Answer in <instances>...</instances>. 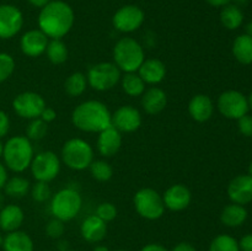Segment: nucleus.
I'll list each match as a JSON object with an SVG mask.
<instances>
[{"label": "nucleus", "mask_w": 252, "mask_h": 251, "mask_svg": "<svg viewBox=\"0 0 252 251\" xmlns=\"http://www.w3.org/2000/svg\"><path fill=\"white\" fill-rule=\"evenodd\" d=\"M75 21L74 10L63 0H51L38 15V27L48 38L62 39Z\"/></svg>", "instance_id": "nucleus-1"}, {"label": "nucleus", "mask_w": 252, "mask_h": 251, "mask_svg": "<svg viewBox=\"0 0 252 251\" xmlns=\"http://www.w3.org/2000/svg\"><path fill=\"white\" fill-rule=\"evenodd\" d=\"M71 122L83 132L100 133L112 126V113L101 101L88 100L74 108Z\"/></svg>", "instance_id": "nucleus-2"}, {"label": "nucleus", "mask_w": 252, "mask_h": 251, "mask_svg": "<svg viewBox=\"0 0 252 251\" xmlns=\"http://www.w3.org/2000/svg\"><path fill=\"white\" fill-rule=\"evenodd\" d=\"M33 147L26 135H15L4 144L5 166L14 172H24L31 166L33 159Z\"/></svg>", "instance_id": "nucleus-3"}, {"label": "nucleus", "mask_w": 252, "mask_h": 251, "mask_svg": "<svg viewBox=\"0 0 252 251\" xmlns=\"http://www.w3.org/2000/svg\"><path fill=\"white\" fill-rule=\"evenodd\" d=\"M113 61L121 71L134 73L145 61L144 49L132 37H123L113 47Z\"/></svg>", "instance_id": "nucleus-4"}, {"label": "nucleus", "mask_w": 252, "mask_h": 251, "mask_svg": "<svg viewBox=\"0 0 252 251\" xmlns=\"http://www.w3.org/2000/svg\"><path fill=\"white\" fill-rule=\"evenodd\" d=\"M62 160L69 169L81 171L94 161V149L86 140L71 138L62 148Z\"/></svg>", "instance_id": "nucleus-5"}, {"label": "nucleus", "mask_w": 252, "mask_h": 251, "mask_svg": "<svg viewBox=\"0 0 252 251\" xmlns=\"http://www.w3.org/2000/svg\"><path fill=\"white\" fill-rule=\"evenodd\" d=\"M83 206V199L76 189L63 188L57 192L51 202V212L54 218L69 221L75 218Z\"/></svg>", "instance_id": "nucleus-6"}, {"label": "nucleus", "mask_w": 252, "mask_h": 251, "mask_svg": "<svg viewBox=\"0 0 252 251\" xmlns=\"http://www.w3.org/2000/svg\"><path fill=\"white\" fill-rule=\"evenodd\" d=\"M137 213L148 220H157L161 218L165 212L162 196L154 188H142L134 194L133 198Z\"/></svg>", "instance_id": "nucleus-7"}, {"label": "nucleus", "mask_w": 252, "mask_h": 251, "mask_svg": "<svg viewBox=\"0 0 252 251\" xmlns=\"http://www.w3.org/2000/svg\"><path fill=\"white\" fill-rule=\"evenodd\" d=\"M121 70L115 63L102 62L91 66L88 71V84L97 91H107L115 88L121 80Z\"/></svg>", "instance_id": "nucleus-8"}, {"label": "nucleus", "mask_w": 252, "mask_h": 251, "mask_svg": "<svg viewBox=\"0 0 252 251\" xmlns=\"http://www.w3.org/2000/svg\"><path fill=\"white\" fill-rule=\"evenodd\" d=\"M30 167L36 181L51 182L61 171V159L54 152L46 150L33 157Z\"/></svg>", "instance_id": "nucleus-9"}, {"label": "nucleus", "mask_w": 252, "mask_h": 251, "mask_svg": "<svg viewBox=\"0 0 252 251\" xmlns=\"http://www.w3.org/2000/svg\"><path fill=\"white\" fill-rule=\"evenodd\" d=\"M12 108L15 113L21 118L34 120L41 117V113L46 108V101L39 94L33 91H25L14 98Z\"/></svg>", "instance_id": "nucleus-10"}, {"label": "nucleus", "mask_w": 252, "mask_h": 251, "mask_svg": "<svg viewBox=\"0 0 252 251\" xmlns=\"http://www.w3.org/2000/svg\"><path fill=\"white\" fill-rule=\"evenodd\" d=\"M219 112L230 120H239L249 111V102L245 95L235 90H228L221 94L217 102Z\"/></svg>", "instance_id": "nucleus-11"}, {"label": "nucleus", "mask_w": 252, "mask_h": 251, "mask_svg": "<svg viewBox=\"0 0 252 251\" xmlns=\"http://www.w3.org/2000/svg\"><path fill=\"white\" fill-rule=\"evenodd\" d=\"M145 19L144 11L137 5H125L115 12L112 24L117 31L123 33L134 32L143 25Z\"/></svg>", "instance_id": "nucleus-12"}, {"label": "nucleus", "mask_w": 252, "mask_h": 251, "mask_svg": "<svg viewBox=\"0 0 252 251\" xmlns=\"http://www.w3.org/2000/svg\"><path fill=\"white\" fill-rule=\"evenodd\" d=\"M24 26V15L14 5H0V38L9 39L16 36Z\"/></svg>", "instance_id": "nucleus-13"}, {"label": "nucleus", "mask_w": 252, "mask_h": 251, "mask_svg": "<svg viewBox=\"0 0 252 251\" xmlns=\"http://www.w3.org/2000/svg\"><path fill=\"white\" fill-rule=\"evenodd\" d=\"M112 126L121 133L135 132L142 126V115L133 106H121L112 115Z\"/></svg>", "instance_id": "nucleus-14"}, {"label": "nucleus", "mask_w": 252, "mask_h": 251, "mask_svg": "<svg viewBox=\"0 0 252 251\" xmlns=\"http://www.w3.org/2000/svg\"><path fill=\"white\" fill-rule=\"evenodd\" d=\"M49 38L41 30H30L22 34L20 39V47L25 56L37 58L46 52Z\"/></svg>", "instance_id": "nucleus-15"}, {"label": "nucleus", "mask_w": 252, "mask_h": 251, "mask_svg": "<svg viewBox=\"0 0 252 251\" xmlns=\"http://www.w3.org/2000/svg\"><path fill=\"white\" fill-rule=\"evenodd\" d=\"M165 208L172 212H180L186 209L192 201V194L189 187L182 184L170 186L162 196Z\"/></svg>", "instance_id": "nucleus-16"}, {"label": "nucleus", "mask_w": 252, "mask_h": 251, "mask_svg": "<svg viewBox=\"0 0 252 251\" xmlns=\"http://www.w3.org/2000/svg\"><path fill=\"white\" fill-rule=\"evenodd\" d=\"M98 153L102 157H110L117 154L122 147V135L118 129L113 126H110L106 129L98 133L97 142H96Z\"/></svg>", "instance_id": "nucleus-17"}, {"label": "nucleus", "mask_w": 252, "mask_h": 251, "mask_svg": "<svg viewBox=\"0 0 252 251\" xmlns=\"http://www.w3.org/2000/svg\"><path fill=\"white\" fill-rule=\"evenodd\" d=\"M229 198L236 204H246L252 201V177L250 175H239L231 180L228 187Z\"/></svg>", "instance_id": "nucleus-18"}, {"label": "nucleus", "mask_w": 252, "mask_h": 251, "mask_svg": "<svg viewBox=\"0 0 252 251\" xmlns=\"http://www.w3.org/2000/svg\"><path fill=\"white\" fill-rule=\"evenodd\" d=\"M189 116L196 122H207L213 116L214 105L212 98L204 94H197L189 100Z\"/></svg>", "instance_id": "nucleus-19"}, {"label": "nucleus", "mask_w": 252, "mask_h": 251, "mask_svg": "<svg viewBox=\"0 0 252 251\" xmlns=\"http://www.w3.org/2000/svg\"><path fill=\"white\" fill-rule=\"evenodd\" d=\"M80 233L84 240H86L88 243H100L107 234V224L102 219L98 218L96 214L89 216L88 218L84 219L83 224H81Z\"/></svg>", "instance_id": "nucleus-20"}, {"label": "nucleus", "mask_w": 252, "mask_h": 251, "mask_svg": "<svg viewBox=\"0 0 252 251\" xmlns=\"http://www.w3.org/2000/svg\"><path fill=\"white\" fill-rule=\"evenodd\" d=\"M138 74L145 84L157 85V84L161 83L166 76V66L160 59H145L138 69Z\"/></svg>", "instance_id": "nucleus-21"}, {"label": "nucleus", "mask_w": 252, "mask_h": 251, "mask_svg": "<svg viewBox=\"0 0 252 251\" xmlns=\"http://www.w3.org/2000/svg\"><path fill=\"white\" fill-rule=\"evenodd\" d=\"M167 105V95L162 89L150 88L144 91L142 95V106L143 110L148 115H158L165 110Z\"/></svg>", "instance_id": "nucleus-22"}, {"label": "nucleus", "mask_w": 252, "mask_h": 251, "mask_svg": "<svg viewBox=\"0 0 252 251\" xmlns=\"http://www.w3.org/2000/svg\"><path fill=\"white\" fill-rule=\"evenodd\" d=\"M24 219V211L16 204H7L0 209V229L6 233L19 230Z\"/></svg>", "instance_id": "nucleus-23"}, {"label": "nucleus", "mask_w": 252, "mask_h": 251, "mask_svg": "<svg viewBox=\"0 0 252 251\" xmlns=\"http://www.w3.org/2000/svg\"><path fill=\"white\" fill-rule=\"evenodd\" d=\"M2 249L4 251H33V241L25 231L15 230L5 236Z\"/></svg>", "instance_id": "nucleus-24"}, {"label": "nucleus", "mask_w": 252, "mask_h": 251, "mask_svg": "<svg viewBox=\"0 0 252 251\" xmlns=\"http://www.w3.org/2000/svg\"><path fill=\"white\" fill-rule=\"evenodd\" d=\"M248 218V211L244 208L241 204H229L223 209L220 214V220L224 225L235 228L244 224V221Z\"/></svg>", "instance_id": "nucleus-25"}, {"label": "nucleus", "mask_w": 252, "mask_h": 251, "mask_svg": "<svg viewBox=\"0 0 252 251\" xmlns=\"http://www.w3.org/2000/svg\"><path fill=\"white\" fill-rule=\"evenodd\" d=\"M233 53L236 61L241 64L252 63V37L249 34H240L233 43Z\"/></svg>", "instance_id": "nucleus-26"}, {"label": "nucleus", "mask_w": 252, "mask_h": 251, "mask_svg": "<svg viewBox=\"0 0 252 251\" xmlns=\"http://www.w3.org/2000/svg\"><path fill=\"white\" fill-rule=\"evenodd\" d=\"M244 21V14L240 7L235 4H228L223 6L220 11V22L228 30H236Z\"/></svg>", "instance_id": "nucleus-27"}, {"label": "nucleus", "mask_w": 252, "mask_h": 251, "mask_svg": "<svg viewBox=\"0 0 252 251\" xmlns=\"http://www.w3.org/2000/svg\"><path fill=\"white\" fill-rule=\"evenodd\" d=\"M121 83H122V89L128 96H142L145 91V83L137 71L134 73H126L125 75L121 78Z\"/></svg>", "instance_id": "nucleus-28"}, {"label": "nucleus", "mask_w": 252, "mask_h": 251, "mask_svg": "<svg viewBox=\"0 0 252 251\" xmlns=\"http://www.w3.org/2000/svg\"><path fill=\"white\" fill-rule=\"evenodd\" d=\"M44 53L47 54V58L49 62L56 65H61V64L65 63L68 59V48L66 44L64 43L62 39H51L47 44V48Z\"/></svg>", "instance_id": "nucleus-29"}, {"label": "nucleus", "mask_w": 252, "mask_h": 251, "mask_svg": "<svg viewBox=\"0 0 252 251\" xmlns=\"http://www.w3.org/2000/svg\"><path fill=\"white\" fill-rule=\"evenodd\" d=\"M86 86H88V79H86L85 74L80 73V71H75V73L70 74L66 78L65 83H64L65 93L70 97L83 95L86 90Z\"/></svg>", "instance_id": "nucleus-30"}, {"label": "nucleus", "mask_w": 252, "mask_h": 251, "mask_svg": "<svg viewBox=\"0 0 252 251\" xmlns=\"http://www.w3.org/2000/svg\"><path fill=\"white\" fill-rule=\"evenodd\" d=\"M30 189L29 180L22 176H14L11 179H7L6 184L4 186V191L7 196L12 198H21L26 196Z\"/></svg>", "instance_id": "nucleus-31"}, {"label": "nucleus", "mask_w": 252, "mask_h": 251, "mask_svg": "<svg viewBox=\"0 0 252 251\" xmlns=\"http://www.w3.org/2000/svg\"><path fill=\"white\" fill-rule=\"evenodd\" d=\"M209 251H240L235 238L226 234L216 236L209 245Z\"/></svg>", "instance_id": "nucleus-32"}, {"label": "nucleus", "mask_w": 252, "mask_h": 251, "mask_svg": "<svg viewBox=\"0 0 252 251\" xmlns=\"http://www.w3.org/2000/svg\"><path fill=\"white\" fill-rule=\"evenodd\" d=\"M89 167L94 179L100 182L108 181L113 176L112 166L105 160H94Z\"/></svg>", "instance_id": "nucleus-33"}, {"label": "nucleus", "mask_w": 252, "mask_h": 251, "mask_svg": "<svg viewBox=\"0 0 252 251\" xmlns=\"http://www.w3.org/2000/svg\"><path fill=\"white\" fill-rule=\"evenodd\" d=\"M48 132V123L44 122L41 118L31 120L26 128V137L30 140H41Z\"/></svg>", "instance_id": "nucleus-34"}, {"label": "nucleus", "mask_w": 252, "mask_h": 251, "mask_svg": "<svg viewBox=\"0 0 252 251\" xmlns=\"http://www.w3.org/2000/svg\"><path fill=\"white\" fill-rule=\"evenodd\" d=\"M15 70V61L9 53L0 52V83H4L5 80L12 75Z\"/></svg>", "instance_id": "nucleus-35"}, {"label": "nucleus", "mask_w": 252, "mask_h": 251, "mask_svg": "<svg viewBox=\"0 0 252 251\" xmlns=\"http://www.w3.org/2000/svg\"><path fill=\"white\" fill-rule=\"evenodd\" d=\"M31 194L33 201L39 202V203H43V202L48 201L52 196L51 187H49L48 182L43 181H36V184L32 186Z\"/></svg>", "instance_id": "nucleus-36"}, {"label": "nucleus", "mask_w": 252, "mask_h": 251, "mask_svg": "<svg viewBox=\"0 0 252 251\" xmlns=\"http://www.w3.org/2000/svg\"><path fill=\"white\" fill-rule=\"evenodd\" d=\"M96 216L102 219L105 223H108L117 217V208L115 207V204L110 203V202H103V203L98 204V207L96 208Z\"/></svg>", "instance_id": "nucleus-37"}, {"label": "nucleus", "mask_w": 252, "mask_h": 251, "mask_svg": "<svg viewBox=\"0 0 252 251\" xmlns=\"http://www.w3.org/2000/svg\"><path fill=\"white\" fill-rule=\"evenodd\" d=\"M65 231V225L64 221L61 219L53 218L47 223L46 234L52 239H61Z\"/></svg>", "instance_id": "nucleus-38"}, {"label": "nucleus", "mask_w": 252, "mask_h": 251, "mask_svg": "<svg viewBox=\"0 0 252 251\" xmlns=\"http://www.w3.org/2000/svg\"><path fill=\"white\" fill-rule=\"evenodd\" d=\"M238 127L241 134H244L245 137H252V116H249L246 113L245 116L239 118Z\"/></svg>", "instance_id": "nucleus-39"}, {"label": "nucleus", "mask_w": 252, "mask_h": 251, "mask_svg": "<svg viewBox=\"0 0 252 251\" xmlns=\"http://www.w3.org/2000/svg\"><path fill=\"white\" fill-rule=\"evenodd\" d=\"M10 129V118L6 112L0 110V139L7 134Z\"/></svg>", "instance_id": "nucleus-40"}, {"label": "nucleus", "mask_w": 252, "mask_h": 251, "mask_svg": "<svg viewBox=\"0 0 252 251\" xmlns=\"http://www.w3.org/2000/svg\"><path fill=\"white\" fill-rule=\"evenodd\" d=\"M39 118H41V120H43L46 123L53 122V121L57 118L56 110H54V108H52V107H47V106H46V108H44L43 112L41 113V117H39Z\"/></svg>", "instance_id": "nucleus-41"}, {"label": "nucleus", "mask_w": 252, "mask_h": 251, "mask_svg": "<svg viewBox=\"0 0 252 251\" xmlns=\"http://www.w3.org/2000/svg\"><path fill=\"white\" fill-rule=\"evenodd\" d=\"M239 249L240 251H252V234L243 236L239 241Z\"/></svg>", "instance_id": "nucleus-42"}, {"label": "nucleus", "mask_w": 252, "mask_h": 251, "mask_svg": "<svg viewBox=\"0 0 252 251\" xmlns=\"http://www.w3.org/2000/svg\"><path fill=\"white\" fill-rule=\"evenodd\" d=\"M171 251H196V248L192 244L184 241V243H179L177 245H175Z\"/></svg>", "instance_id": "nucleus-43"}, {"label": "nucleus", "mask_w": 252, "mask_h": 251, "mask_svg": "<svg viewBox=\"0 0 252 251\" xmlns=\"http://www.w3.org/2000/svg\"><path fill=\"white\" fill-rule=\"evenodd\" d=\"M140 251H167L166 248H164L162 245H160V244H148V245L143 246L142 249H140Z\"/></svg>", "instance_id": "nucleus-44"}, {"label": "nucleus", "mask_w": 252, "mask_h": 251, "mask_svg": "<svg viewBox=\"0 0 252 251\" xmlns=\"http://www.w3.org/2000/svg\"><path fill=\"white\" fill-rule=\"evenodd\" d=\"M6 181H7L6 167H5V165H2L1 162H0V189L4 188Z\"/></svg>", "instance_id": "nucleus-45"}, {"label": "nucleus", "mask_w": 252, "mask_h": 251, "mask_svg": "<svg viewBox=\"0 0 252 251\" xmlns=\"http://www.w3.org/2000/svg\"><path fill=\"white\" fill-rule=\"evenodd\" d=\"M206 1L208 2L209 5H212V6L223 7V6H225V5L230 4L231 0H206Z\"/></svg>", "instance_id": "nucleus-46"}, {"label": "nucleus", "mask_w": 252, "mask_h": 251, "mask_svg": "<svg viewBox=\"0 0 252 251\" xmlns=\"http://www.w3.org/2000/svg\"><path fill=\"white\" fill-rule=\"evenodd\" d=\"M27 1H29L30 4L32 5V6L39 7V9H42V7L46 6V5L48 4L51 0H27Z\"/></svg>", "instance_id": "nucleus-47"}, {"label": "nucleus", "mask_w": 252, "mask_h": 251, "mask_svg": "<svg viewBox=\"0 0 252 251\" xmlns=\"http://www.w3.org/2000/svg\"><path fill=\"white\" fill-rule=\"evenodd\" d=\"M58 248L61 251H65V250H69L68 249V241H61V243L58 244Z\"/></svg>", "instance_id": "nucleus-48"}, {"label": "nucleus", "mask_w": 252, "mask_h": 251, "mask_svg": "<svg viewBox=\"0 0 252 251\" xmlns=\"http://www.w3.org/2000/svg\"><path fill=\"white\" fill-rule=\"evenodd\" d=\"M94 251H110V250H108L107 246L105 245H96L95 249H94Z\"/></svg>", "instance_id": "nucleus-49"}, {"label": "nucleus", "mask_w": 252, "mask_h": 251, "mask_svg": "<svg viewBox=\"0 0 252 251\" xmlns=\"http://www.w3.org/2000/svg\"><path fill=\"white\" fill-rule=\"evenodd\" d=\"M246 34H249V36L252 37V21L249 22L248 25H246Z\"/></svg>", "instance_id": "nucleus-50"}, {"label": "nucleus", "mask_w": 252, "mask_h": 251, "mask_svg": "<svg viewBox=\"0 0 252 251\" xmlns=\"http://www.w3.org/2000/svg\"><path fill=\"white\" fill-rule=\"evenodd\" d=\"M231 1H233V0H231ZM234 1H235V5H238V6L240 7V5H245L249 0H234Z\"/></svg>", "instance_id": "nucleus-51"}, {"label": "nucleus", "mask_w": 252, "mask_h": 251, "mask_svg": "<svg viewBox=\"0 0 252 251\" xmlns=\"http://www.w3.org/2000/svg\"><path fill=\"white\" fill-rule=\"evenodd\" d=\"M2 207H4V194L0 192V209H1Z\"/></svg>", "instance_id": "nucleus-52"}, {"label": "nucleus", "mask_w": 252, "mask_h": 251, "mask_svg": "<svg viewBox=\"0 0 252 251\" xmlns=\"http://www.w3.org/2000/svg\"><path fill=\"white\" fill-rule=\"evenodd\" d=\"M2 153H4V143L0 139V157H2Z\"/></svg>", "instance_id": "nucleus-53"}, {"label": "nucleus", "mask_w": 252, "mask_h": 251, "mask_svg": "<svg viewBox=\"0 0 252 251\" xmlns=\"http://www.w3.org/2000/svg\"><path fill=\"white\" fill-rule=\"evenodd\" d=\"M248 102H249V108H251V110H252V93L250 94V96H249Z\"/></svg>", "instance_id": "nucleus-54"}, {"label": "nucleus", "mask_w": 252, "mask_h": 251, "mask_svg": "<svg viewBox=\"0 0 252 251\" xmlns=\"http://www.w3.org/2000/svg\"><path fill=\"white\" fill-rule=\"evenodd\" d=\"M249 175L252 177V162L250 164V166H249Z\"/></svg>", "instance_id": "nucleus-55"}, {"label": "nucleus", "mask_w": 252, "mask_h": 251, "mask_svg": "<svg viewBox=\"0 0 252 251\" xmlns=\"http://www.w3.org/2000/svg\"><path fill=\"white\" fill-rule=\"evenodd\" d=\"M2 241H4V238H2L1 233H0V246H2Z\"/></svg>", "instance_id": "nucleus-56"}, {"label": "nucleus", "mask_w": 252, "mask_h": 251, "mask_svg": "<svg viewBox=\"0 0 252 251\" xmlns=\"http://www.w3.org/2000/svg\"><path fill=\"white\" fill-rule=\"evenodd\" d=\"M115 251H127V250H122V249H121V250H115Z\"/></svg>", "instance_id": "nucleus-57"}, {"label": "nucleus", "mask_w": 252, "mask_h": 251, "mask_svg": "<svg viewBox=\"0 0 252 251\" xmlns=\"http://www.w3.org/2000/svg\"><path fill=\"white\" fill-rule=\"evenodd\" d=\"M65 251H74V250H65Z\"/></svg>", "instance_id": "nucleus-58"}]
</instances>
